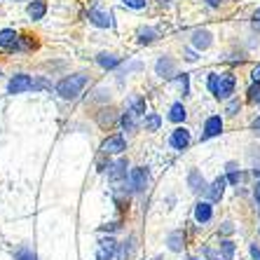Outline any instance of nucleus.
Masks as SVG:
<instances>
[{
  "instance_id": "nucleus-1",
  "label": "nucleus",
  "mask_w": 260,
  "mask_h": 260,
  "mask_svg": "<svg viewBox=\"0 0 260 260\" xmlns=\"http://www.w3.org/2000/svg\"><path fill=\"white\" fill-rule=\"evenodd\" d=\"M237 80L232 73H223V75H209V89L216 99H230L235 91Z\"/></svg>"
},
{
  "instance_id": "nucleus-2",
  "label": "nucleus",
  "mask_w": 260,
  "mask_h": 260,
  "mask_svg": "<svg viewBox=\"0 0 260 260\" xmlns=\"http://www.w3.org/2000/svg\"><path fill=\"white\" fill-rule=\"evenodd\" d=\"M87 82H89V78H87L85 73H75V75H68V78L61 80L59 85H56V91L63 99H75L80 91L85 89Z\"/></svg>"
},
{
  "instance_id": "nucleus-3",
  "label": "nucleus",
  "mask_w": 260,
  "mask_h": 260,
  "mask_svg": "<svg viewBox=\"0 0 260 260\" xmlns=\"http://www.w3.org/2000/svg\"><path fill=\"white\" fill-rule=\"evenodd\" d=\"M148 169L145 167H136V169H132V174H129V185H132L134 192H143L145 188H148Z\"/></svg>"
},
{
  "instance_id": "nucleus-4",
  "label": "nucleus",
  "mask_w": 260,
  "mask_h": 260,
  "mask_svg": "<svg viewBox=\"0 0 260 260\" xmlns=\"http://www.w3.org/2000/svg\"><path fill=\"white\" fill-rule=\"evenodd\" d=\"M33 87H36V82L30 80V75L21 73V75H14V78L10 80V87H7V89H10V94H24V91H30Z\"/></svg>"
},
{
  "instance_id": "nucleus-5",
  "label": "nucleus",
  "mask_w": 260,
  "mask_h": 260,
  "mask_svg": "<svg viewBox=\"0 0 260 260\" xmlns=\"http://www.w3.org/2000/svg\"><path fill=\"white\" fill-rule=\"evenodd\" d=\"M115 251H117V242L115 239H101L96 244V260H113L115 258Z\"/></svg>"
},
{
  "instance_id": "nucleus-6",
  "label": "nucleus",
  "mask_w": 260,
  "mask_h": 260,
  "mask_svg": "<svg viewBox=\"0 0 260 260\" xmlns=\"http://www.w3.org/2000/svg\"><path fill=\"white\" fill-rule=\"evenodd\" d=\"M89 21L94 26H99V28H110V26H113V14L106 12V10H99V7H91Z\"/></svg>"
},
{
  "instance_id": "nucleus-7",
  "label": "nucleus",
  "mask_w": 260,
  "mask_h": 260,
  "mask_svg": "<svg viewBox=\"0 0 260 260\" xmlns=\"http://www.w3.org/2000/svg\"><path fill=\"white\" fill-rule=\"evenodd\" d=\"M101 150L108 152V155H120V152L127 150V143H124V139H122V136H108V139L103 141Z\"/></svg>"
},
{
  "instance_id": "nucleus-8",
  "label": "nucleus",
  "mask_w": 260,
  "mask_h": 260,
  "mask_svg": "<svg viewBox=\"0 0 260 260\" xmlns=\"http://www.w3.org/2000/svg\"><path fill=\"white\" fill-rule=\"evenodd\" d=\"M108 178L115 183V185L120 181H124V178H127V159H117V162L108 164Z\"/></svg>"
},
{
  "instance_id": "nucleus-9",
  "label": "nucleus",
  "mask_w": 260,
  "mask_h": 260,
  "mask_svg": "<svg viewBox=\"0 0 260 260\" xmlns=\"http://www.w3.org/2000/svg\"><path fill=\"white\" fill-rule=\"evenodd\" d=\"M220 132H223V120H220L218 115L209 117V120H206V124H204V134H202V141L213 139V136H218Z\"/></svg>"
},
{
  "instance_id": "nucleus-10",
  "label": "nucleus",
  "mask_w": 260,
  "mask_h": 260,
  "mask_svg": "<svg viewBox=\"0 0 260 260\" xmlns=\"http://www.w3.org/2000/svg\"><path fill=\"white\" fill-rule=\"evenodd\" d=\"M190 143V132L185 127H178L174 134H171V145H174L176 150H185Z\"/></svg>"
},
{
  "instance_id": "nucleus-11",
  "label": "nucleus",
  "mask_w": 260,
  "mask_h": 260,
  "mask_svg": "<svg viewBox=\"0 0 260 260\" xmlns=\"http://www.w3.org/2000/svg\"><path fill=\"white\" fill-rule=\"evenodd\" d=\"M211 216H213V206H211V202H200V204L194 206V220L197 223H209L211 220Z\"/></svg>"
},
{
  "instance_id": "nucleus-12",
  "label": "nucleus",
  "mask_w": 260,
  "mask_h": 260,
  "mask_svg": "<svg viewBox=\"0 0 260 260\" xmlns=\"http://www.w3.org/2000/svg\"><path fill=\"white\" fill-rule=\"evenodd\" d=\"M19 43V36L14 33L12 28H5V30H0V47L3 49H14Z\"/></svg>"
},
{
  "instance_id": "nucleus-13",
  "label": "nucleus",
  "mask_w": 260,
  "mask_h": 260,
  "mask_svg": "<svg viewBox=\"0 0 260 260\" xmlns=\"http://www.w3.org/2000/svg\"><path fill=\"white\" fill-rule=\"evenodd\" d=\"M213 43V38L209 30H194V36H192V45L197 49H206V47H211Z\"/></svg>"
},
{
  "instance_id": "nucleus-14",
  "label": "nucleus",
  "mask_w": 260,
  "mask_h": 260,
  "mask_svg": "<svg viewBox=\"0 0 260 260\" xmlns=\"http://www.w3.org/2000/svg\"><path fill=\"white\" fill-rule=\"evenodd\" d=\"M225 183H228V178H216V181L209 185V200H211V202H218L220 197H223Z\"/></svg>"
},
{
  "instance_id": "nucleus-15",
  "label": "nucleus",
  "mask_w": 260,
  "mask_h": 260,
  "mask_svg": "<svg viewBox=\"0 0 260 260\" xmlns=\"http://www.w3.org/2000/svg\"><path fill=\"white\" fill-rule=\"evenodd\" d=\"M188 185H190V190L192 192H200V190H206V183H204V178H202V174L197 169H192L188 174Z\"/></svg>"
},
{
  "instance_id": "nucleus-16",
  "label": "nucleus",
  "mask_w": 260,
  "mask_h": 260,
  "mask_svg": "<svg viewBox=\"0 0 260 260\" xmlns=\"http://www.w3.org/2000/svg\"><path fill=\"white\" fill-rule=\"evenodd\" d=\"M45 12H47V5H45V0H33L28 5V17L30 19H43L45 17Z\"/></svg>"
},
{
  "instance_id": "nucleus-17",
  "label": "nucleus",
  "mask_w": 260,
  "mask_h": 260,
  "mask_svg": "<svg viewBox=\"0 0 260 260\" xmlns=\"http://www.w3.org/2000/svg\"><path fill=\"white\" fill-rule=\"evenodd\" d=\"M155 71H157V75H162V78H169V75H174V61H171L169 56H164V59L157 61Z\"/></svg>"
},
{
  "instance_id": "nucleus-18",
  "label": "nucleus",
  "mask_w": 260,
  "mask_h": 260,
  "mask_svg": "<svg viewBox=\"0 0 260 260\" xmlns=\"http://www.w3.org/2000/svg\"><path fill=\"white\" fill-rule=\"evenodd\" d=\"M167 244H169V248L174 253H178V251H183V246H185V237H183V232H171Z\"/></svg>"
},
{
  "instance_id": "nucleus-19",
  "label": "nucleus",
  "mask_w": 260,
  "mask_h": 260,
  "mask_svg": "<svg viewBox=\"0 0 260 260\" xmlns=\"http://www.w3.org/2000/svg\"><path fill=\"white\" fill-rule=\"evenodd\" d=\"M129 113L132 115H145V101L141 96H132L129 99Z\"/></svg>"
},
{
  "instance_id": "nucleus-20",
  "label": "nucleus",
  "mask_w": 260,
  "mask_h": 260,
  "mask_svg": "<svg viewBox=\"0 0 260 260\" xmlns=\"http://www.w3.org/2000/svg\"><path fill=\"white\" fill-rule=\"evenodd\" d=\"M99 66L106 68V71H110V68H115L117 63H120V59H117L115 54H99Z\"/></svg>"
},
{
  "instance_id": "nucleus-21",
  "label": "nucleus",
  "mask_w": 260,
  "mask_h": 260,
  "mask_svg": "<svg viewBox=\"0 0 260 260\" xmlns=\"http://www.w3.org/2000/svg\"><path fill=\"white\" fill-rule=\"evenodd\" d=\"M185 115H188V113H185V108H183V103H174V106H171V110H169V120L171 122H183Z\"/></svg>"
},
{
  "instance_id": "nucleus-22",
  "label": "nucleus",
  "mask_w": 260,
  "mask_h": 260,
  "mask_svg": "<svg viewBox=\"0 0 260 260\" xmlns=\"http://www.w3.org/2000/svg\"><path fill=\"white\" fill-rule=\"evenodd\" d=\"M220 258H223V260H232V258H235V244H232L230 239L220 242Z\"/></svg>"
},
{
  "instance_id": "nucleus-23",
  "label": "nucleus",
  "mask_w": 260,
  "mask_h": 260,
  "mask_svg": "<svg viewBox=\"0 0 260 260\" xmlns=\"http://www.w3.org/2000/svg\"><path fill=\"white\" fill-rule=\"evenodd\" d=\"M159 124H162V117L159 115H155V113L145 115V129H148V132H157Z\"/></svg>"
},
{
  "instance_id": "nucleus-24",
  "label": "nucleus",
  "mask_w": 260,
  "mask_h": 260,
  "mask_svg": "<svg viewBox=\"0 0 260 260\" xmlns=\"http://www.w3.org/2000/svg\"><path fill=\"white\" fill-rule=\"evenodd\" d=\"M14 260H38V258H36V253H33L28 246H21L17 253H14Z\"/></svg>"
},
{
  "instance_id": "nucleus-25",
  "label": "nucleus",
  "mask_w": 260,
  "mask_h": 260,
  "mask_svg": "<svg viewBox=\"0 0 260 260\" xmlns=\"http://www.w3.org/2000/svg\"><path fill=\"white\" fill-rule=\"evenodd\" d=\"M132 244H134V239H129V242L122 244L120 251H117V260H127L129 258V253H132Z\"/></svg>"
},
{
  "instance_id": "nucleus-26",
  "label": "nucleus",
  "mask_w": 260,
  "mask_h": 260,
  "mask_svg": "<svg viewBox=\"0 0 260 260\" xmlns=\"http://www.w3.org/2000/svg\"><path fill=\"white\" fill-rule=\"evenodd\" d=\"M248 101H251V103H260V82H253V87L248 89Z\"/></svg>"
},
{
  "instance_id": "nucleus-27",
  "label": "nucleus",
  "mask_w": 260,
  "mask_h": 260,
  "mask_svg": "<svg viewBox=\"0 0 260 260\" xmlns=\"http://www.w3.org/2000/svg\"><path fill=\"white\" fill-rule=\"evenodd\" d=\"M122 127L127 129V132H132V129L136 127V124H134V115H132V113H124V115H122Z\"/></svg>"
},
{
  "instance_id": "nucleus-28",
  "label": "nucleus",
  "mask_w": 260,
  "mask_h": 260,
  "mask_svg": "<svg viewBox=\"0 0 260 260\" xmlns=\"http://www.w3.org/2000/svg\"><path fill=\"white\" fill-rule=\"evenodd\" d=\"M152 36H155V33H152L150 28L141 30V38H139V43H141V45H148V43H152V40H155V38H152Z\"/></svg>"
},
{
  "instance_id": "nucleus-29",
  "label": "nucleus",
  "mask_w": 260,
  "mask_h": 260,
  "mask_svg": "<svg viewBox=\"0 0 260 260\" xmlns=\"http://www.w3.org/2000/svg\"><path fill=\"white\" fill-rule=\"evenodd\" d=\"M127 7H134V10H141V7H145V0H122Z\"/></svg>"
},
{
  "instance_id": "nucleus-30",
  "label": "nucleus",
  "mask_w": 260,
  "mask_h": 260,
  "mask_svg": "<svg viewBox=\"0 0 260 260\" xmlns=\"http://www.w3.org/2000/svg\"><path fill=\"white\" fill-rule=\"evenodd\" d=\"M228 181H230V183H232V185H237V183L242 181V174H239V171H232V174H230V176H228Z\"/></svg>"
},
{
  "instance_id": "nucleus-31",
  "label": "nucleus",
  "mask_w": 260,
  "mask_h": 260,
  "mask_svg": "<svg viewBox=\"0 0 260 260\" xmlns=\"http://www.w3.org/2000/svg\"><path fill=\"white\" fill-rule=\"evenodd\" d=\"M178 85L183 87V94H188V75H181V78H178Z\"/></svg>"
},
{
  "instance_id": "nucleus-32",
  "label": "nucleus",
  "mask_w": 260,
  "mask_h": 260,
  "mask_svg": "<svg viewBox=\"0 0 260 260\" xmlns=\"http://www.w3.org/2000/svg\"><path fill=\"white\" fill-rule=\"evenodd\" d=\"M237 110H239V101H230V103H228V113H230V115H235Z\"/></svg>"
},
{
  "instance_id": "nucleus-33",
  "label": "nucleus",
  "mask_w": 260,
  "mask_h": 260,
  "mask_svg": "<svg viewBox=\"0 0 260 260\" xmlns=\"http://www.w3.org/2000/svg\"><path fill=\"white\" fill-rule=\"evenodd\" d=\"M251 255H253V260H260V246L258 244H251Z\"/></svg>"
},
{
  "instance_id": "nucleus-34",
  "label": "nucleus",
  "mask_w": 260,
  "mask_h": 260,
  "mask_svg": "<svg viewBox=\"0 0 260 260\" xmlns=\"http://www.w3.org/2000/svg\"><path fill=\"white\" fill-rule=\"evenodd\" d=\"M251 78H253V82H260V63L253 68V73H251Z\"/></svg>"
},
{
  "instance_id": "nucleus-35",
  "label": "nucleus",
  "mask_w": 260,
  "mask_h": 260,
  "mask_svg": "<svg viewBox=\"0 0 260 260\" xmlns=\"http://www.w3.org/2000/svg\"><path fill=\"white\" fill-rule=\"evenodd\" d=\"M220 230L225 232V235H230V232H235V228H232V223H223V228Z\"/></svg>"
},
{
  "instance_id": "nucleus-36",
  "label": "nucleus",
  "mask_w": 260,
  "mask_h": 260,
  "mask_svg": "<svg viewBox=\"0 0 260 260\" xmlns=\"http://www.w3.org/2000/svg\"><path fill=\"white\" fill-rule=\"evenodd\" d=\"M253 26H255V28H260V10L253 14Z\"/></svg>"
},
{
  "instance_id": "nucleus-37",
  "label": "nucleus",
  "mask_w": 260,
  "mask_h": 260,
  "mask_svg": "<svg viewBox=\"0 0 260 260\" xmlns=\"http://www.w3.org/2000/svg\"><path fill=\"white\" fill-rule=\"evenodd\" d=\"M253 194H255V202H258V204H260V181H258V185H255Z\"/></svg>"
},
{
  "instance_id": "nucleus-38",
  "label": "nucleus",
  "mask_w": 260,
  "mask_h": 260,
  "mask_svg": "<svg viewBox=\"0 0 260 260\" xmlns=\"http://www.w3.org/2000/svg\"><path fill=\"white\" fill-rule=\"evenodd\" d=\"M206 3H209L211 7H218V5H220V0H206Z\"/></svg>"
},
{
  "instance_id": "nucleus-39",
  "label": "nucleus",
  "mask_w": 260,
  "mask_h": 260,
  "mask_svg": "<svg viewBox=\"0 0 260 260\" xmlns=\"http://www.w3.org/2000/svg\"><path fill=\"white\" fill-rule=\"evenodd\" d=\"M253 129H260V117L258 120H253Z\"/></svg>"
},
{
  "instance_id": "nucleus-40",
  "label": "nucleus",
  "mask_w": 260,
  "mask_h": 260,
  "mask_svg": "<svg viewBox=\"0 0 260 260\" xmlns=\"http://www.w3.org/2000/svg\"><path fill=\"white\" fill-rule=\"evenodd\" d=\"M253 174H255V176H260V169H253Z\"/></svg>"
},
{
  "instance_id": "nucleus-41",
  "label": "nucleus",
  "mask_w": 260,
  "mask_h": 260,
  "mask_svg": "<svg viewBox=\"0 0 260 260\" xmlns=\"http://www.w3.org/2000/svg\"><path fill=\"white\" fill-rule=\"evenodd\" d=\"M190 260H200V258H190Z\"/></svg>"
}]
</instances>
